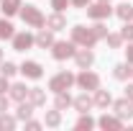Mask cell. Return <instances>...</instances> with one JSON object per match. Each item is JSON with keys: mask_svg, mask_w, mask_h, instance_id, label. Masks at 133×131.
Masks as SVG:
<instances>
[{"mask_svg": "<svg viewBox=\"0 0 133 131\" xmlns=\"http://www.w3.org/2000/svg\"><path fill=\"white\" fill-rule=\"evenodd\" d=\"M5 111H8V98L0 95V113H5Z\"/></svg>", "mask_w": 133, "mask_h": 131, "instance_id": "obj_35", "label": "cell"}, {"mask_svg": "<svg viewBox=\"0 0 133 131\" xmlns=\"http://www.w3.org/2000/svg\"><path fill=\"white\" fill-rule=\"evenodd\" d=\"M92 33H95L97 39H105V36H108V26H105V23H95V26H92Z\"/></svg>", "mask_w": 133, "mask_h": 131, "instance_id": "obj_29", "label": "cell"}, {"mask_svg": "<svg viewBox=\"0 0 133 131\" xmlns=\"http://www.w3.org/2000/svg\"><path fill=\"white\" fill-rule=\"evenodd\" d=\"M74 82H77L82 90H97V87H100V77L95 75V72H87V69H82Z\"/></svg>", "mask_w": 133, "mask_h": 131, "instance_id": "obj_5", "label": "cell"}, {"mask_svg": "<svg viewBox=\"0 0 133 131\" xmlns=\"http://www.w3.org/2000/svg\"><path fill=\"white\" fill-rule=\"evenodd\" d=\"M120 36L128 39V41H133V26H131V21H125V26L120 28Z\"/></svg>", "mask_w": 133, "mask_h": 131, "instance_id": "obj_30", "label": "cell"}, {"mask_svg": "<svg viewBox=\"0 0 133 131\" xmlns=\"http://www.w3.org/2000/svg\"><path fill=\"white\" fill-rule=\"evenodd\" d=\"M46 26H49L51 31H62V28H66V18L62 16V10H56V13H51L46 18Z\"/></svg>", "mask_w": 133, "mask_h": 131, "instance_id": "obj_12", "label": "cell"}, {"mask_svg": "<svg viewBox=\"0 0 133 131\" xmlns=\"http://www.w3.org/2000/svg\"><path fill=\"white\" fill-rule=\"evenodd\" d=\"M16 31H13V23L10 21H5V18H0V39H13Z\"/></svg>", "mask_w": 133, "mask_h": 131, "instance_id": "obj_21", "label": "cell"}, {"mask_svg": "<svg viewBox=\"0 0 133 131\" xmlns=\"http://www.w3.org/2000/svg\"><path fill=\"white\" fill-rule=\"evenodd\" d=\"M102 3H110V0H102Z\"/></svg>", "mask_w": 133, "mask_h": 131, "instance_id": "obj_39", "label": "cell"}, {"mask_svg": "<svg viewBox=\"0 0 133 131\" xmlns=\"http://www.w3.org/2000/svg\"><path fill=\"white\" fill-rule=\"evenodd\" d=\"M105 41H108V46H110V49H120L123 36H120V33H108V36H105Z\"/></svg>", "mask_w": 133, "mask_h": 131, "instance_id": "obj_26", "label": "cell"}, {"mask_svg": "<svg viewBox=\"0 0 133 131\" xmlns=\"http://www.w3.org/2000/svg\"><path fill=\"white\" fill-rule=\"evenodd\" d=\"M125 59H128V64H133V41H131V46L125 49Z\"/></svg>", "mask_w": 133, "mask_h": 131, "instance_id": "obj_34", "label": "cell"}, {"mask_svg": "<svg viewBox=\"0 0 133 131\" xmlns=\"http://www.w3.org/2000/svg\"><path fill=\"white\" fill-rule=\"evenodd\" d=\"M5 90H10V85H8V77L5 75H0V95H5Z\"/></svg>", "mask_w": 133, "mask_h": 131, "instance_id": "obj_32", "label": "cell"}, {"mask_svg": "<svg viewBox=\"0 0 133 131\" xmlns=\"http://www.w3.org/2000/svg\"><path fill=\"white\" fill-rule=\"evenodd\" d=\"M74 59H77V67H79V69H87V67L95 62V54H92V51L84 46V49L74 51Z\"/></svg>", "mask_w": 133, "mask_h": 131, "instance_id": "obj_10", "label": "cell"}, {"mask_svg": "<svg viewBox=\"0 0 133 131\" xmlns=\"http://www.w3.org/2000/svg\"><path fill=\"white\" fill-rule=\"evenodd\" d=\"M31 113H33V103H26V100H23V103L18 105L16 118H18V121H28V118H31Z\"/></svg>", "mask_w": 133, "mask_h": 131, "instance_id": "obj_19", "label": "cell"}, {"mask_svg": "<svg viewBox=\"0 0 133 131\" xmlns=\"http://www.w3.org/2000/svg\"><path fill=\"white\" fill-rule=\"evenodd\" d=\"M72 41L74 44H79V46H95V41H97V36L92 33V28H84V26H74L72 28Z\"/></svg>", "mask_w": 133, "mask_h": 131, "instance_id": "obj_2", "label": "cell"}, {"mask_svg": "<svg viewBox=\"0 0 133 131\" xmlns=\"http://www.w3.org/2000/svg\"><path fill=\"white\" fill-rule=\"evenodd\" d=\"M21 10V0H3V13L5 16H13Z\"/></svg>", "mask_w": 133, "mask_h": 131, "instance_id": "obj_23", "label": "cell"}, {"mask_svg": "<svg viewBox=\"0 0 133 131\" xmlns=\"http://www.w3.org/2000/svg\"><path fill=\"white\" fill-rule=\"evenodd\" d=\"M21 18L28 23V26H33V28H41L44 23H46V18H44V13L36 8V5H21Z\"/></svg>", "mask_w": 133, "mask_h": 131, "instance_id": "obj_3", "label": "cell"}, {"mask_svg": "<svg viewBox=\"0 0 133 131\" xmlns=\"http://www.w3.org/2000/svg\"><path fill=\"white\" fill-rule=\"evenodd\" d=\"M131 75H133V69L128 67V62H125V64H115V67H113V77H115V80H128Z\"/></svg>", "mask_w": 133, "mask_h": 131, "instance_id": "obj_17", "label": "cell"}, {"mask_svg": "<svg viewBox=\"0 0 133 131\" xmlns=\"http://www.w3.org/2000/svg\"><path fill=\"white\" fill-rule=\"evenodd\" d=\"M44 121H46V126H59V123H62L59 108H56V111H46V118H44Z\"/></svg>", "mask_w": 133, "mask_h": 131, "instance_id": "obj_24", "label": "cell"}, {"mask_svg": "<svg viewBox=\"0 0 133 131\" xmlns=\"http://www.w3.org/2000/svg\"><path fill=\"white\" fill-rule=\"evenodd\" d=\"M33 44H36V39L31 33H16L13 36V49L16 51H26V49H31Z\"/></svg>", "mask_w": 133, "mask_h": 131, "instance_id": "obj_8", "label": "cell"}, {"mask_svg": "<svg viewBox=\"0 0 133 131\" xmlns=\"http://www.w3.org/2000/svg\"><path fill=\"white\" fill-rule=\"evenodd\" d=\"M28 103H33L36 108L46 105V90H41V87H31V90H28Z\"/></svg>", "mask_w": 133, "mask_h": 131, "instance_id": "obj_13", "label": "cell"}, {"mask_svg": "<svg viewBox=\"0 0 133 131\" xmlns=\"http://www.w3.org/2000/svg\"><path fill=\"white\" fill-rule=\"evenodd\" d=\"M69 3H72V0H51V8H54V10H64Z\"/></svg>", "mask_w": 133, "mask_h": 131, "instance_id": "obj_31", "label": "cell"}, {"mask_svg": "<svg viewBox=\"0 0 133 131\" xmlns=\"http://www.w3.org/2000/svg\"><path fill=\"white\" fill-rule=\"evenodd\" d=\"M100 126H102L105 131H108V129L118 131L120 126H123V123H120V118H113V116H102V118H100Z\"/></svg>", "mask_w": 133, "mask_h": 131, "instance_id": "obj_20", "label": "cell"}, {"mask_svg": "<svg viewBox=\"0 0 133 131\" xmlns=\"http://www.w3.org/2000/svg\"><path fill=\"white\" fill-rule=\"evenodd\" d=\"M74 41H54L51 44V57L54 59H69L74 57Z\"/></svg>", "mask_w": 133, "mask_h": 131, "instance_id": "obj_4", "label": "cell"}, {"mask_svg": "<svg viewBox=\"0 0 133 131\" xmlns=\"http://www.w3.org/2000/svg\"><path fill=\"white\" fill-rule=\"evenodd\" d=\"M21 72H23L28 80H38V77L44 75V67L38 64V62H23V64H21Z\"/></svg>", "mask_w": 133, "mask_h": 131, "instance_id": "obj_9", "label": "cell"}, {"mask_svg": "<svg viewBox=\"0 0 133 131\" xmlns=\"http://www.w3.org/2000/svg\"><path fill=\"white\" fill-rule=\"evenodd\" d=\"M72 5H77V8H87L90 0H72Z\"/></svg>", "mask_w": 133, "mask_h": 131, "instance_id": "obj_36", "label": "cell"}, {"mask_svg": "<svg viewBox=\"0 0 133 131\" xmlns=\"http://www.w3.org/2000/svg\"><path fill=\"white\" fill-rule=\"evenodd\" d=\"M54 105L59 108V111H64V108H69L72 105V98H69V93H56V100H54Z\"/></svg>", "mask_w": 133, "mask_h": 131, "instance_id": "obj_22", "label": "cell"}, {"mask_svg": "<svg viewBox=\"0 0 133 131\" xmlns=\"http://www.w3.org/2000/svg\"><path fill=\"white\" fill-rule=\"evenodd\" d=\"M72 103H74V108H77V111H79V113H87V111H90V108H92V105H95V100L90 98V95H87V93H82V95H77V98L72 100Z\"/></svg>", "mask_w": 133, "mask_h": 131, "instance_id": "obj_14", "label": "cell"}, {"mask_svg": "<svg viewBox=\"0 0 133 131\" xmlns=\"http://www.w3.org/2000/svg\"><path fill=\"white\" fill-rule=\"evenodd\" d=\"M0 129H3V131H10V129H16V118H13V116H5V113H0Z\"/></svg>", "mask_w": 133, "mask_h": 131, "instance_id": "obj_25", "label": "cell"}, {"mask_svg": "<svg viewBox=\"0 0 133 131\" xmlns=\"http://www.w3.org/2000/svg\"><path fill=\"white\" fill-rule=\"evenodd\" d=\"M95 105H100V108H108V105H110V103H113V98H110V93H108V90H95Z\"/></svg>", "mask_w": 133, "mask_h": 131, "instance_id": "obj_16", "label": "cell"}, {"mask_svg": "<svg viewBox=\"0 0 133 131\" xmlns=\"http://www.w3.org/2000/svg\"><path fill=\"white\" fill-rule=\"evenodd\" d=\"M74 80H77V77H74L72 72H56L49 80V90L54 95H56V93H64V90H69V87L74 85Z\"/></svg>", "mask_w": 133, "mask_h": 131, "instance_id": "obj_1", "label": "cell"}, {"mask_svg": "<svg viewBox=\"0 0 133 131\" xmlns=\"http://www.w3.org/2000/svg\"><path fill=\"white\" fill-rule=\"evenodd\" d=\"M16 72H18V67L13 64V62H3V64H0V75H5V77H13Z\"/></svg>", "mask_w": 133, "mask_h": 131, "instance_id": "obj_28", "label": "cell"}, {"mask_svg": "<svg viewBox=\"0 0 133 131\" xmlns=\"http://www.w3.org/2000/svg\"><path fill=\"white\" fill-rule=\"evenodd\" d=\"M36 44L41 46V49H51V44H54V33H51V28L46 31H38V36H36Z\"/></svg>", "mask_w": 133, "mask_h": 131, "instance_id": "obj_15", "label": "cell"}, {"mask_svg": "<svg viewBox=\"0 0 133 131\" xmlns=\"http://www.w3.org/2000/svg\"><path fill=\"white\" fill-rule=\"evenodd\" d=\"M115 16L120 18V21H131L133 18V5L131 3H120V5L115 8Z\"/></svg>", "mask_w": 133, "mask_h": 131, "instance_id": "obj_18", "label": "cell"}, {"mask_svg": "<svg viewBox=\"0 0 133 131\" xmlns=\"http://www.w3.org/2000/svg\"><path fill=\"white\" fill-rule=\"evenodd\" d=\"M28 90L31 87H26L23 82H16V85H10V90H8V95L16 100V103H23V100L28 98Z\"/></svg>", "mask_w": 133, "mask_h": 131, "instance_id": "obj_11", "label": "cell"}, {"mask_svg": "<svg viewBox=\"0 0 133 131\" xmlns=\"http://www.w3.org/2000/svg\"><path fill=\"white\" fill-rule=\"evenodd\" d=\"M0 62H3V49H0Z\"/></svg>", "mask_w": 133, "mask_h": 131, "instance_id": "obj_38", "label": "cell"}, {"mask_svg": "<svg viewBox=\"0 0 133 131\" xmlns=\"http://www.w3.org/2000/svg\"><path fill=\"white\" fill-rule=\"evenodd\" d=\"M92 126H95V121H92L90 116H82V118H79V121L74 123V129H79V131H90Z\"/></svg>", "mask_w": 133, "mask_h": 131, "instance_id": "obj_27", "label": "cell"}, {"mask_svg": "<svg viewBox=\"0 0 133 131\" xmlns=\"http://www.w3.org/2000/svg\"><path fill=\"white\" fill-rule=\"evenodd\" d=\"M125 98L133 100V85H128V87H125Z\"/></svg>", "mask_w": 133, "mask_h": 131, "instance_id": "obj_37", "label": "cell"}, {"mask_svg": "<svg viewBox=\"0 0 133 131\" xmlns=\"http://www.w3.org/2000/svg\"><path fill=\"white\" fill-rule=\"evenodd\" d=\"M113 13V8H110V3H95V5H87V16L95 18V21H102V18H108Z\"/></svg>", "mask_w": 133, "mask_h": 131, "instance_id": "obj_6", "label": "cell"}, {"mask_svg": "<svg viewBox=\"0 0 133 131\" xmlns=\"http://www.w3.org/2000/svg\"><path fill=\"white\" fill-rule=\"evenodd\" d=\"M113 108H115V116L118 118H133V100L131 98H120L113 103Z\"/></svg>", "mask_w": 133, "mask_h": 131, "instance_id": "obj_7", "label": "cell"}, {"mask_svg": "<svg viewBox=\"0 0 133 131\" xmlns=\"http://www.w3.org/2000/svg\"><path fill=\"white\" fill-rule=\"evenodd\" d=\"M26 129H28V131H38V129H41V123H38V121H31V118H28V121H26Z\"/></svg>", "mask_w": 133, "mask_h": 131, "instance_id": "obj_33", "label": "cell"}]
</instances>
